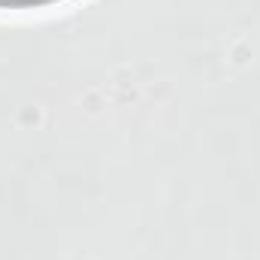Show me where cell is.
<instances>
[{
  "instance_id": "1",
  "label": "cell",
  "mask_w": 260,
  "mask_h": 260,
  "mask_svg": "<svg viewBox=\"0 0 260 260\" xmlns=\"http://www.w3.org/2000/svg\"><path fill=\"white\" fill-rule=\"evenodd\" d=\"M58 0H0V9H34V6H49Z\"/></svg>"
}]
</instances>
